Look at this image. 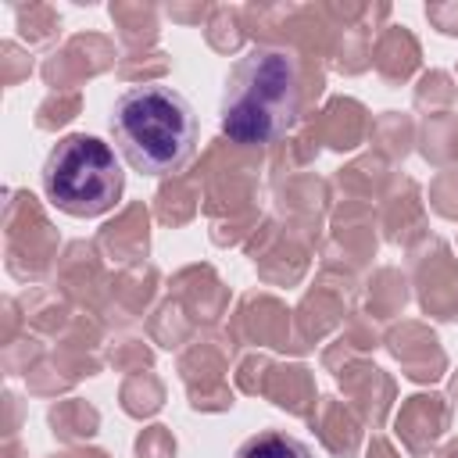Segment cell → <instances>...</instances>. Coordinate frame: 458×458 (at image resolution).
I'll list each match as a JSON object with an SVG mask.
<instances>
[{"label":"cell","mask_w":458,"mask_h":458,"mask_svg":"<svg viewBox=\"0 0 458 458\" xmlns=\"http://www.w3.org/2000/svg\"><path fill=\"white\" fill-rule=\"evenodd\" d=\"M125 175L114 150L86 132H72L57 140V147L43 161V190L54 208L75 218H93L114 208L122 197Z\"/></svg>","instance_id":"cell-3"},{"label":"cell","mask_w":458,"mask_h":458,"mask_svg":"<svg viewBox=\"0 0 458 458\" xmlns=\"http://www.w3.org/2000/svg\"><path fill=\"white\" fill-rule=\"evenodd\" d=\"M111 136L136 172L165 175L190 161L197 114L172 86H132L111 107Z\"/></svg>","instance_id":"cell-2"},{"label":"cell","mask_w":458,"mask_h":458,"mask_svg":"<svg viewBox=\"0 0 458 458\" xmlns=\"http://www.w3.org/2000/svg\"><path fill=\"white\" fill-rule=\"evenodd\" d=\"M297 107V61L279 47H254L233 64L225 79L218 111L222 132L243 147L272 143L293 129Z\"/></svg>","instance_id":"cell-1"},{"label":"cell","mask_w":458,"mask_h":458,"mask_svg":"<svg viewBox=\"0 0 458 458\" xmlns=\"http://www.w3.org/2000/svg\"><path fill=\"white\" fill-rule=\"evenodd\" d=\"M236 458H311V451L297 440V437H286V433H276V429H265V433H254L240 444Z\"/></svg>","instance_id":"cell-4"}]
</instances>
